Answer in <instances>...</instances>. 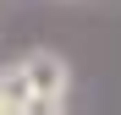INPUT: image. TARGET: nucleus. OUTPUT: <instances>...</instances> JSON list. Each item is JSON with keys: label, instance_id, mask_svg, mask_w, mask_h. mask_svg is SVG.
Instances as JSON below:
<instances>
[{"label": "nucleus", "instance_id": "f257e3e1", "mask_svg": "<svg viewBox=\"0 0 121 115\" xmlns=\"http://www.w3.org/2000/svg\"><path fill=\"white\" fill-rule=\"evenodd\" d=\"M22 71H28V88L33 93H66L72 88V66H66V55H55V49L22 55Z\"/></svg>", "mask_w": 121, "mask_h": 115}, {"label": "nucleus", "instance_id": "7ed1b4c3", "mask_svg": "<svg viewBox=\"0 0 121 115\" xmlns=\"http://www.w3.org/2000/svg\"><path fill=\"white\" fill-rule=\"evenodd\" d=\"M22 115H66V93H33Z\"/></svg>", "mask_w": 121, "mask_h": 115}, {"label": "nucleus", "instance_id": "f03ea898", "mask_svg": "<svg viewBox=\"0 0 121 115\" xmlns=\"http://www.w3.org/2000/svg\"><path fill=\"white\" fill-rule=\"evenodd\" d=\"M28 99H33V88H28L22 60H17V66H0V115H22Z\"/></svg>", "mask_w": 121, "mask_h": 115}]
</instances>
